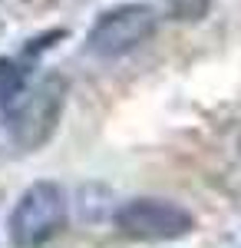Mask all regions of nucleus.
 I'll return each mask as SVG.
<instances>
[{"label":"nucleus","instance_id":"nucleus-1","mask_svg":"<svg viewBox=\"0 0 241 248\" xmlns=\"http://www.w3.org/2000/svg\"><path fill=\"white\" fill-rule=\"evenodd\" d=\"M66 90H70L66 77L50 73L40 83L27 86L7 106V129L20 149L30 153V149H40L43 142H50V136L60 126L63 106H66Z\"/></svg>","mask_w":241,"mask_h":248},{"label":"nucleus","instance_id":"nucleus-7","mask_svg":"<svg viewBox=\"0 0 241 248\" xmlns=\"http://www.w3.org/2000/svg\"><path fill=\"white\" fill-rule=\"evenodd\" d=\"M238 149H241V139H238Z\"/></svg>","mask_w":241,"mask_h":248},{"label":"nucleus","instance_id":"nucleus-6","mask_svg":"<svg viewBox=\"0 0 241 248\" xmlns=\"http://www.w3.org/2000/svg\"><path fill=\"white\" fill-rule=\"evenodd\" d=\"M211 7V0H166V14L179 23H195L202 20Z\"/></svg>","mask_w":241,"mask_h":248},{"label":"nucleus","instance_id":"nucleus-5","mask_svg":"<svg viewBox=\"0 0 241 248\" xmlns=\"http://www.w3.org/2000/svg\"><path fill=\"white\" fill-rule=\"evenodd\" d=\"M23 90H27V66L3 57L0 60V106L7 109Z\"/></svg>","mask_w":241,"mask_h":248},{"label":"nucleus","instance_id":"nucleus-2","mask_svg":"<svg viewBox=\"0 0 241 248\" xmlns=\"http://www.w3.org/2000/svg\"><path fill=\"white\" fill-rule=\"evenodd\" d=\"M66 225V195L56 182H33L10 212V242L17 248H40Z\"/></svg>","mask_w":241,"mask_h":248},{"label":"nucleus","instance_id":"nucleus-4","mask_svg":"<svg viewBox=\"0 0 241 248\" xmlns=\"http://www.w3.org/2000/svg\"><path fill=\"white\" fill-rule=\"evenodd\" d=\"M155 27H159V17H155V10L146 7V3L112 7V10H106L93 23V30L86 37V50L93 57H103V60L126 57V53L139 50L142 43L152 40Z\"/></svg>","mask_w":241,"mask_h":248},{"label":"nucleus","instance_id":"nucleus-3","mask_svg":"<svg viewBox=\"0 0 241 248\" xmlns=\"http://www.w3.org/2000/svg\"><path fill=\"white\" fill-rule=\"evenodd\" d=\"M116 229L132 242H175L195 232V215L168 199H129L116 212Z\"/></svg>","mask_w":241,"mask_h":248}]
</instances>
